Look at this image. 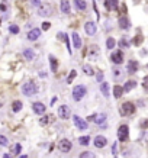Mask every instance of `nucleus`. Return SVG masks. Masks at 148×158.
<instances>
[{"label": "nucleus", "instance_id": "obj_25", "mask_svg": "<svg viewBox=\"0 0 148 158\" xmlns=\"http://www.w3.org/2000/svg\"><path fill=\"white\" fill-rule=\"evenodd\" d=\"M12 109H13V112H19L20 109H22V102L20 100H16L12 103Z\"/></svg>", "mask_w": 148, "mask_h": 158}, {"label": "nucleus", "instance_id": "obj_30", "mask_svg": "<svg viewBox=\"0 0 148 158\" xmlns=\"http://www.w3.org/2000/svg\"><path fill=\"white\" fill-rule=\"evenodd\" d=\"M80 158H94V154L93 152H90V151H86V152L81 154Z\"/></svg>", "mask_w": 148, "mask_h": 158}, {"label": "nucleus", "instance_id": "obj_31", "mask_svg": "<svg viewBox=\"0 0 148 158\" xmlns=\"http://www.w3.org/2000/svg\"><path fill=\"white\" fill-rule=\"evenodd\" d=\"M0 145H2V146H6V145H9L7 138H6V136H3V135H0Z\"/></svg>", "mask_w": 148, "mask_h": 158}, {"label": "nucleus", "instance_id": "obj_27", "mask_svg": "<svg viewBox=\"0 0 148 158\" xmlns=\"http://www.w3.org/2000/svg\"><path fill=\"white\" fill-rule=\"evenodd\" d=\"M79 142H80V145H89V142H90V136H81L80 139H79Z\"/></svg>", "mask_w": 148, "mask_h": 158}, {"label": "nucleus", "instance_id": "obj_19", "mask_svg": "<svg viewBox=\"0 0 148 158\" xmlns=\"http://www.w3.org/2000/svg\"><path fill=\"white\" fill-rule=\"evenodd\" d=\"M109 89H110V86H109L108 83H102L100 90H102V93H103V96H105V97H109V96H110V93H109Z\"/></svg>", "mask_w": 148, "mask_h": 158}, {"label": "nucleus", "instance_id": "obj_10", "mask_svg": "<svg viewBox=\"0 0 148 158\" xmlns=\"http://www.w3.org/2000/svg\"><path fill=\"white\" fill-rule=\"evenodd\" d=\"M58 146H60V150L62 152H68L70 150H71V142H70L68 139H61Z\"/></svg>", "mask_w": 148, "mask_h": 158}, {"label": "nucleus", "instance_id": "obj_37", "mask_svg": "<svg viewBox=\"0 0 148 158\" xmlns=\"http://www.w3.org/2000/svg\"><path fill=\"white\" fill-rule=\"evenodd\" d=\"M31 3H32V6H35V7L41 6V0H31Z\"/></svg>", "mask_w": 148, "mask_h": 158}, {"label": "nucleus", "instance_id": "obj_5", "mask_svg": "<svg viewBox=\"0 0 148 158\" xmlns=\"http://www.w3.org/2000/svg\"><path fill=\"white\" fill-rule=\"evenodd\" d=\"M73 120H74V125L77 126L80 131H86V129H87V126H89L87 125V120H84L83 118L77 116V115H76V116H73Z\"/></svg>", "mask_w": 148, "mask_h": 158}, {"label": "nucleus", "instance_id": "obj_32", "mask_svg": "<svg viewBox=\"0 0 148 158\" xmlns=\"http://www.w3.org/2000/svg\"><path fill=\"white\" fill-rule=\"evenodd\" d=\"M76 76H77V71H76V70H73V71L70 72V77H68L67 83H71V81H73V79H74V77H76Z\"/></svg>", "mask_w": 148, "mask_h": 158}, {"label": "nucleus", "instance_id": "obj_12", "mask_svg": "<svg viewBox=\"0 0 148 158\" xmlns=\"http://www.w3.org/2000/svg\"><path fill=\"white\" fill-rule=\"evenodd\" d=\"M84 29H86V33L92 36V35L96 33V23H94V22H87L86 26H84Z\"/></svg>", "mask_w": 148, "mask_h": 158}, {"label": "nucleus", "instance_id": "obj_23", "mask_svg": "<svg viewBox=\"0 0 148 158\" xmlns=\"http://www.w3.org/2000/svg\"><path fill=\"white\" fill-rule=\"evenodd\" d=\"M135 86H136L135 81H126V83H125V87H122V90H123V92H129V90H132Z\"/></svg>", "mask_w": 148, "mask_h": 158}, {"label": "nucleus", "instance_id": "obj_46", "mask_svg": "<svg viewBox=\"0 0 148 158\" xmlns=\"http://www.w3.org/2000/svg\"><path fill=\"white\" fill-rule=\"evenodd\" d=\"M0 107H2V103H0Z\"/></svg>", "mask_w": 148, "mask_h": 158}, {"label": "nucleus", "instance_id": "obj_47", "mask_svg": "<svg viewBox=\"0 0 148 158\" xmlns=\"http://www.w3.org/2000/svg\"><path fill=\"white\" fill-rule=\"evenodd\" d=\"M0 23H2V19H0Z\"/></svg>", "mask_w": 148, "mask_h": 158}, {"label": "nucleus", "instance_id": "obj_14", "mask_svg": "<svg viewBox=\"0 0 148 158\" xmlns=\"http://www.w3.org/2000/svg\"><path fill=\"white\" fill-rule=\"evenodd\" d=\"M39 35H41L39 29H32L31 32L28 33V39H29V41H35V39H38V38H39Z\"/></svg>", "mask_w": 148, "mask_h": 158}, {"label": "nucleus", "instance_id": "obj_45", "mask_svg": "<svg viewBox=\"0 0 148 158\" xmlns=\"http://www.w3.org/2000/svg\"><path fill=\"white\" fill-rule=\"evenodd\" d=\"M20 158H26V155H23V157H20Z\"/></svg>", "mask_w": 148, "mask_h": 158}, {"label": "nucleus", "instance_id": "obj_11", "mask_svg": "<svg viewBox=\"0 0 148 158\" xmlns=\"http://www.w3.org/2000/svg\"><path fill=\"white\" fill-rule=\"evenodd\" d=\"M32 109H34V112L36 113V115H44V113H45V106H44V103H41V102L34 103V105H32Z\"/></svg>", "mask_w": 148, "mask_h": 158}, {"label": "nucleus", "instance_id": "obj_26", "mask_svg": "<svg viewBox=\"0 0 148 158\" xmlns=\"http://www.w3.org/2000/svg\"><path fill=\"white\" fill-rule=\"evenodd\" d=\"M23 55H25L28 59H32L35 54H34V51H32V49H25V51H23Z\"/></svg>", "mask_w": 148, "mask_h": 158}, {"label": "nucleus", "instance_id": "obj_42", "mask_svg": "<svg viewBox=\"0 0 148 158\" xmlns=\"http://www.w3.org/2000/svg\"><path fill=\"white\" fill-rule=\"evenodd\" d=\"M97 80H99V81H102V80H103V74H99V76H97Z\"/></svg>", "mask_w": 148, "mask_h": 158}, {"label": "nucleus", "instance_id": "obj_16", "mask_svg": "<svg viewBox=\"0 0 148 158\" xmlns=\"http://www.w3.org/2000/svg\"><path fill=\"white\" fill-rule=\"evenodd\" d=\"M138 70V62L136 61H129L128 62V72L129 74H134Z\"/></svg>", "mask_w": 148, "mask_h": 158}, {"label": "nucleus", "instance_id": "obj_20", "mask_svg": "<svg viewBox=\"0 0 148 158\" xmlns=\"http://www.w3.org/2000/svg\"><path fill=\"white\" fill-rule=\"evenodd\" d=\"M74 5H76V7H77L79 10H84V9L87 7V5H86L84 0H74Z\"/></svg>", "mask_w": 148, "mask_h": 158}, {"label": "nucleus", "instance_id": "obj_9", "mask_svg": "<svg viewBox=\"0 0 148 158\" xmlns=\"http://www.w3.org/2000/svg\"><path fill=\"white\" fill-rule=\"evenodd\" d=\"M106 144H108V139L105 136H102V135L94 138V146L96 148H103V146H106Z\"/></svg>", "mask_w": 148, "mask_h": 158}, {"label": "nucleus", "instance_id": "obj_34", "mask_svg": "<svg viewBox=\"0 0 148 158\" xmlns=\"http://www.w3.org/2000/svg\"><path fill=\"white\" fill-rule=\"evenodd\" d=\"M20 150H22V146H20V144H16V145L13 146V152L16 154V155H18V154L20 152Z\"/></svg>", "mask_w": 148, "mask_h": 158}, {"label": "nucleus", "instance_id": "obj_7", "mask_svg": "<svg viewBox=\"0 0 148 158\" xmlns=\"http://www.w3.org/2000/svg\"><path fill=\"white\" fill-rule=\"evenodd\" d=\"M110 58H112V62L113 64H122L123 62V52L122 51H113V54L110 55Z\"/></svg>", "mask_w": 148, "mask_h": 158}, {"label": "nucleus", "instance_id": "obj_18", "mask_svg": "<svg viewBox=\"0 0 148 158\" xmlns=\"http://www.w3.org/2000/svg\"><path fill=\"white\" fill-rule=\"evenodd\" d=\"M61 12L62 13H70V3H68V0H61Z\"/></svg>", "mask_w": 148, "mask_h": 158}, {"label": "nucleus", "instance_id": "obj_6", "mask_svg": "<svg viewBox=\"0 0 148 158\" xmlns=\"http://www.w3.org/2000/svg\"><path fill=\"white\" fill-rule=\"evenodd\" d=\"M87 120H93L94 123L102 125V123H105V120H106V113H96V115H92V116L87 118Z\"/></svg>", "mask_w": 148, "mask_h": 158}, {"label": "nucleus", "instance_id": "obj_39", "mask_svg": "<svg viewBox=\"0 0 148 158\" xmlns=\"http://www.w3.org/2000/svg\"><path fill=\"white\" fill-rule=\"evenodd\" d=\"M49 26H51V23H49V22H44V23H42V28H44V31L49 29Z\"/></svg>", "mask_w": 148, "mask_h": 158}, {"label": "nucleus", "instance_id": "obj_35", "mask_svg": "<svg viewBox=\"0 0 148 158\" xmlns=\"http://www.w3.org/2000/svg\"><path fill=\"white\" fill-rule=\"evenodd\" d=\"M141 42H142V36H135V39H134L135 45H141Z\"/></svg>", "mask_w": 148, "mask_h": 158}, {"label": "nucleus", "instance_id": "obj_29", "mask_svg": "<svg viewBox=\"0 0 148 158\" xmlns=\"http://www.w3.org/2000/svg\"><path fill=\"white\" fill-rule=\"evenodd\" d=\"M115 44H116V42H115L113 38H108V41H106V46H108L109 49H112V48L115 46Z\"/></svg>", "mask_w": 148, "mask_h": 158}, {"label": "nucleus", "instance_id": "obj_1", "mask_svg": "<svg viewBox=\"0 0 148 158\" xmlns=\"http://www.w3.org/2000/svg\"><path fill=\"white\" fill-rule=\"evenodd\" d=\"M36 92H38V87H36V84H35L34 81H28V83H25L22 86V93L25 96H32Z\"/></svg>", "mask_w": 148, "mask_h": 158}, {"label": "nucleus", "instance_id": "obj_4", "mask_svg": "<svg viewBox=\"0 0 148 158\" xmlns=\"http://www.w3.org/2000/svg\"><path fill=\"white\" fill-rule=\"evenodd\" d=\"M129 136V128L128 125H121L119 126V129H118V138L121 142H125Z\"/></svg>", "mask_w": 148, "mask_h": 158}, {"label": "nucleus", "instance_id": "obj_2", "mask_svg": "<svg viewBox=\"0 0 148 158\" xmlns=\"http://www.w3.org/2000/svg\"><path fill=\"white\" fill-rule=\"evenodd\" d=\"M86 87L84 86H81V84H79V86H76L74 87V90H73V99L76 100V102H79V100H81L84 96H86Z\"/></svg>", "mask_w": 148, "mask_h": 158}, {"label": "nucleus", "instance_id": "obj_17", "mask_svg": "<svg viewBox=\"0 0 148 158\" xmlns=\"http://www.w3.org/2000/svg\"><path fill=\"white\" fill-rule=\"evenodd\" d=\"M51 12H52V7L49 5H44V9H39V15L42 16H48V15H51Z\"/></svg>", "mask_w": 148, "mask_h": 158}, {"label": "nucleus", "instance_id": "obj_28", "mask_svg": "<svg viewBox=\"0 0 148 158\" xmlns=\"http://www.w3.org/2000/svg\"><path fill=\"white\" fill-rule=\"evenodd\" d=\"M83 71L86 72L87 76H93V68H92L90 66H84L83 67Z\"/></svg>", "mask_w": 148, "mask_h": 158}, {"label": "nucleus", "instance_id": "obj_22", "mask_svg": "<svg viewBox=\"0 0 148 158\" xmlns=\"http://www.w3.org/2000/svg\"><path fill=\"white\" fill-rule=\"evenodd\" d=\"M122 93H123L122 86H113V96H115V99H119V97L122 96Z\"/></svg>", "mask_w": 148, "mask_h": 158}, {"label": "nucleus", "instance_id": "obj_33", "mask_svg": "<svg viewBox=\"0 0 148 158\" xmlns=\"http://www.w3.org/2000/svg\"><path fill=\"white\" fill-rule=\"evenodd\" d=\"M49 120H51V116H44V118L41 119V125H47Z\"/></svg>", "mask_w": 148, "mask_h": 158}, {"label": "nucleus", "instance_id": "obj_44", "mask_svg": "<svg viewBox=\"0 0 148 158\" xmlns=\"http://www.w3.org/2000/svg\"><path fill=\"white\" fill-rule=\"evenodd\" d=\"M3 158H12V157H10L9 154H5V155H3Z\"/></svg>", "mask_w": 148, "mask_h": 158}, {"label": "nucleus", "instance_id": "obj_13", "mask_svg": "<svg viewBox=\"0 0 148 158\" xmlns=\"http://www.w3.org/2000/svg\"><path fill=\"white\" fill-rule=\"evenodd\" d=\"M105 7L108 10H115L118 9V0H105Z\"/></svg>", "mask_w": 148, "mask_h": 158}, {"label": "nucleus", "instance_id": "obj_36", "mask_svg": "<svg viewBox=\"0 0 148 158\" xmlns=\"http://www.w3.org/2000/svg\"><path fill=\"white\" fill-rule=\"evenodd\" d=\"M9 29H10V32H12V33H18V32H19V28L16 26V25H12Z\"/></svg>", "mask_w": 148, "mask_h": 158}, {"label": "nucleus", "instance_id": "obj_8", "mask_svg": "<svg viewBox=\"0 0 148 158\" xmlns=\"http://www.w3.org/2000/svg\"><path fill=\"white\" fill-rule=\"evenodd\" d=\"M58 115H60L61 119H67L70 115H71V110H70V107L66 105L60 106V109H58Z\"/></svg>", "mask_w": 148, "mask_h": 158}, {"label": "nucleus", "instance_id": "obj_38", "mask_svg": "<svg viewBox=\"0 0 148 158\" xmlns=\"http://www.w3.org/2000/svg\"><path fill=\"white\" fill-rule=\"evenodd\" d=\"M121 46H125V48H128V46H129V44H128V41L125 39V38H123V39L121 41Z\"/></svg>", "mask_w": 148, "mask_h": 158}, {"label": "nucleus", "instance_id": "obj_41", "mask_svg": "<svg viewBox=\"0 0 148 158\" xmlns=\"http://www.w3.org/2000/svg\"><path fill=\"white\" fill-rule=\"evenodd\" d=\"M113 74H115V77H119V76H121V71H119V70H115Z\"/></svg>", "mask_w": 148, "mask_h": 158}, {"label": "nucleus", "instance_id": "obj_3", "mask_svg": "<svg viewBox=\"0 0 148 158\" xmlns=\"http://www.w3.org/2000/svg\"><path fill=\"white\" fill-rule=\"evenodd\" d=\"M135 112V105L131 103V102H126L121 106V115L122 116H128V115H132Z\"/></svg>", "mask_w": 148, "mask_h": 158}, {"label": "nucleus", "instance_id": "obj_43", "mask_svg": "<svg viewBox=\"0 0 148 158\" xmlns=\"http://www.w3.org/2000/svg\"><path fill=\"white\" fill-rule=\"evenodd\" d=\"M0 9H2V10H6V6H5V3H2V5H0Z\"/></svg>", "mask_w": 148, "mask_h": 158}, {"label": "nucleus", "instance_id": "obj_21", "mask_svg": "<svg viewBox=\"0 0 148 158\" xmlns=\"http://www.w3.org/2000/svg\"><path fill=\"white\" fill-rule=\"evenodd\" d=\"M49 62H51V71L55 72L57 71V68H58V61H57L52 55H49Z\"/></svg>", "mask_w": 148, "mask_h": 158}, {"label": "nucleus", "instance_id": "obj_15", "mask_svg": "<svg viewBox=\"0 0 148 158\" xmlns=\"http://www.w3.org/2000/svg\"><path fill=\"white\" fill-rule=\"evenodd\" d=\"M73 44H74V48H81V38L80 35L77 32H73Z\"/></svg>", "mask_w": 148, "mask_h": 158}, {"label": "nucleus", "instance_id": "obj_24", "mask_svg": "<svg viewBox=\"0 0 148 158\" xmlns=\"http://www.w3.org/2000/svg\"><path fill=\"white\" fill-rule=\"evenodd\" d=\"M119 26H121L122 29H128V28H129V20L126 19V18H123V16H122L121 19H119Z\"/></svg>", "mask_w": 148, "mask_h": 158}, {"label": "nucleus", "instance_id": "obj_40", "mask_svg": "<svg viewBox=\"0 0 148 158\" xmlns=\"http://www.w3.org/2000/svg\"><path fill=\"white\" fill-rule=\"evenodd\" d=\"M39 77L45 79V77H47V72H45V71H41V72H39Z\"/></svg>", "mask_w": 148, "mask_h": 158}]
</instances>
